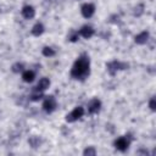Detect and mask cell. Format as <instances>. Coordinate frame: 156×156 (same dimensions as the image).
Listing matches in <instances>:
<instances>
[{
    "mask_svg": "<svg viewBox=\"0 0 156 156\" xmlns=\"http://www.w3.org/2000/svg\"><path fill=\"white\" fill-rule=\"evenodd\" d=\"M127 65H124V63H121V62H117V61H113V62H110L108 65H107V69L110 71V73H115V72H117L118 69H123L124 67H126Z\"/></svg>",
    "mask_w": 156,
    "mask_h": 156,
    "instance_id": "7",
    "label": "cell"
},
{
    "mask_svg": "<svg viewBox=\"0 0 156 156\" xmlns=\"http://www.w3.org/2000/svg\"><path fill=\"white\" fill-rule=\"evenodd\" d=\"M22 15H23L24 18L30 20V18L34 17V15H35V10H34V7H32V6H24V7L22 9Z\"/></svg>",
    "mask_w": 156,
    "mask_h": 156,
    "instance_id": "8",
    "label": "cell"
},
{
    "mask_svg": "<svg viewBox=\"0 0 156 156\" xmlns=\"http://www.w3.org/2000/svg\"><path fill=\"white\" fill-rule=\"evenodd\" d=\"M88 74H89V58L87 56H82L74 62L71 71V76L73 78L80 79L87 77Z\"/></svg>",
    "mask_w": 156,
    "mask_h": 156,
    "instance_id": "1",
    "label": "cell"
},
{
    "mask_svg": "<svg viewBox=\"0 0 156 156\" xmlns=\"http://www.w3.org/2000/svg\"><path fill=\"white\" fill-rule=\"evenodd\" d=\"M155 106H156V102H155V99L152 98V99L150 100V108H151V110H155Z\"/></svg>",
    "mask_w": 156,
    "mask_h": 156,
    "instance_id": "18",
    "label": "cell"
},
{
    "mask_svg": "<svg viewBox=\"0 0 156 156\" xmlns=\"http://www.w3.org/2000/svg\"><path fill=\"white\" fill-rule=\"evenodd\" d=\"M83 115H84V110H83V107L78 106V107H76L69 115L66 116V119H67V122H74V121H77L78 118H80Z\"/></svg>",
    "mask_w": 156,
    "mask_h": 156,
    "instance_id": "2",
    "label": "cell"
},
{
    "mask_svg": "<svg viewBox=\"0 0 156 156\" xmlns=\"http://www.w3.org/2000/svg\"><path fill=\"white\" fill-rule=\"evenodd\" d=\"M43 32H44V26L41 23H35L32 28V34L35 37H39L40 34H43Z\"/></svg>",
    "mask_w": 156,
    "mask_h": 156,
    "instance_id": "12",
    "label": "cell"
},
{
    "mask_svg": "<svg viewBox=\"0 0 156 156\" xmlns=\"http://www.w3.org/2000/svg\"><path fill=\"white\" fill-rule=\"evenodd\" d=\"M69 39H71L72 41H76V40L78 39V34H72V35L69 37Z\"/></svg>",
    "mask_w": 156,
    "mask_h": 156,
    "instance_id": "19",
    "label": "cell"
},
{
    "mask_svg": "<svg viewBox=\"0 0 156 156\" xmlns=\"http://www.w3.org/2000/svg\"><path fill=\"white\" fill-rule=\"evenodd\" d=\"M84 155H95V150L93 147H89V149L84 150Z\"/></svg>",
    "mask_w": 156,
    "mask_h": 156,
    "instance_id": "17",
    "label": "cell"
},
{
    "mask_svg": "<svg viewBox=\"0 0 156 156\" xmlns=\"http://www.w3.org/2000/svg\"><path fill=\"white\" fill-rule=\"evenodd\" d=\"M56 107V100L54 96H48L45 100H44V104H43V108L46 111V112H52Z\"/></svg>",
    "mask_w": 156,
    "mask_h": 156,
    "instance_id": "3",
    "label": "cell"
},
{
    "mask_svg": "<svg viewBox=\"0 0 156 156\" xmlns=\"http://www.w3.org/2000/svg\"><path fill=\"white\" fill-rule=\"evenodd\" d=\"M79 34H80L82 37L89 39V38L93 37V34H94V29H93V27H90V26H84V27H82V29L79 30Z\"/></svg>",
    "mask_w": 156,
    "mask_h": 156,
    "instance_id": "9",
    "label": "cell"
},
{
    "mask_svg": "<svg viewBox=\"0 0 156 156\" xmlns=\"http://www.w3.org/2000/svg\"><path fill=\"white\" fill-rule=\"evenodd\" d=\"M49 85H50V80L48 78H41L37 84V90L38 91H44L49 88Z\"/></svg>",
    "mask_w": 156,
    "mask_h": 156,
    "instance_id": "10",
    "label": "cell"
},
{
    "mask_svg": "<svg viewBox=\"0 0 156 156\" xmlns=\"http://www.w3.org/2000/svg\"><path fill=\"white\" fill-rule=\"evenodd\" d=\"M100 107H101L100 100L93 99V100L89 102V105H88V111H89V113H96V112L100 110Z\"/></svg>",
    "mask_w": 156,
    "mask_h": 156,
    "instance_id": "6",
    "label": "cell"
},
{
    "mask_svg": "<svg viewBox=\"0 0 156 156\" xmlns=\"http://www.w3.org/2000/svg\"><path fill=\"white\" fill-rule=\"evenodd\" d=\"M115 146H116V149H118V150H121V151H124V150H127L128 146H129V140H128L127 138H124V136H121V138H118V139L115 141Z\"/></svg>",
    "mask_w": 156,
    "mask_h": 156,
    "instance_id": "5",
    "label": "cell"
},
{
    "mask_svg": "<svg viewBox=\"0 0 156 156\" xmlns=\"http://www.w3.org/2000/svg\"><path fill=\"white\" fill-rule=\"evenodd\" d=\"M22 69H23V65H22V63H15V65L12 66V71L16 72V73H17V72H21Z\"/></svg>",
    "mask_w": 156,
    "mask_h": 156,
    "instance_id": "15",
    "label": "cell"
},
{
    "mask_svg": "<svg viewBox=\"0 0 156 156\" xmlns=\"http://www.w3.org/2000/svg\"><path fill=\"white\" fill-rule=\"evenodd\" d=\"M147 39H149V33L147 32H141L140 34H138L135 37V43H138V44H145L147 41Z\"/></svg>",
    "mask_w": 156,
    "mask_h": 156,
    "instance_id": "11",
    "label": "cell"
},
{
    "mask_svg": "<svg viewBox=\"0 0 156 156\" xmlns=\"http://www.w3.org/2000/svg\"><path fill=\"white\" fill-rule=\"evenodd\" d=\"M22 78H23V80H24V82L30 83V82H33V80H34L35 74H34V72H33V71H26V72H23Z\"/></svg>",
    "mask_w": 156,
    "mask_h": 156,
    "instance_id": "13",
    "label": "cell"
},
{
    "mask_svg": "<svg viewBox=\"0 0 156 156\" xmlns=\"http://www.w3.org/2000/svg\"><path fill=\"white\" fill-rule=\"evenodd\" d=\"M41 91H39V93H37V94H33L32 95V100H34V101H37V100H40L41 99Z\"/></svg>",
    "mask_w": 156,
    "mask_h": 156,
    "instance_id": "16",
    "label": "cell"
},
{
    "mask_svg": "<svg viewBox=\"0 0 156 156\" xmlns=\"http://www.w3.org/2000/svg\"><path fill=\"white\" fill-rule=\"evenodd\" d=\"M80 11H82V15H83L85 18H89V17H91V16L94 15V12H95V6H94L93 4H84V5L82 6Z\"/></svg>",
    "mask_w": 156,
    "mask_h": 156,
    "instance_id": "4",
    "label": "cell"
},
{
    "mask_svg": "<svg viewBox=\"0 0 156 156\" xmlns=\"http://www.w3.org/2000/svg\"><path fill=\"white\" fill-rule=\"evenodd\" d=\"M43 55H44V56H48V57H51V56H54V55H55V51H54L51 48L46 46V48H44V49H43Z\"/></svg>",
    "mask_w": 156,
    "mask_h": 156,
    "instance_id": "14",
    "label": "cell"
}]
</instances>
